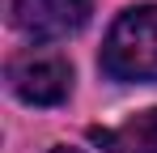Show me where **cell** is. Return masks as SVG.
<instances>
[{
  "mask_svg": "<svg viewBox=\"0 0 157 153\" xmlns=\"http://www.w3.org/2000/svg\"><path fill=\"white\" fill-rule=\"evenodd\" d=\"M98 64L110 81L153 85L157 81V4H136L115 17V26L106 30Z\"/></svg>",
  "mask_w": 157,
  "mask_h": 153,
  "instance_id": "6da1fadb",
  "label": "cell"
},
{
  "mask_svg": "<svg viewBox=\"0 0 157 153\" xmlns=\"http://www.w3.org/2000/svg\"><path fill=\"white\" fill-rule=\"evenodd\" d=\"M94 0H9V22L30 43H55L89 22Z\"/></svg>",
  "mask_w": 157,
  "mask_h": 153,
  "instance_id": "7a4b0ae2",
  "label": "cell"
},
{
  "mask_svg": "<svg viewBox=\"0 0 157 153\" xmlns=\"http://www.w3.org/2000/svg\"><path fill=\"white\" fill-rule=\"evenodd\" d=\"M9 89L30 106H59L72 89V68L64 55H21L9 64Z\"/></svg>",
  "mask_w": 157,
  "mask_h": 153,
  "instance_id": "3957f363",
  "label": "cell"
},
{
  "mask_svg": "<svg viewBox=\"0 0 157 153\" xmlns=\"http://www.w3.org/2000/svg\"><path fill=\"white\" fill-rule=\"evenodd\" d=\"M89 140L102 153H157V106L136 111L115 128H89Z\"/></svg>",
  "mask_w": 157,
  "mask_h": 153,
  "instance_id": "277c9868",
  "label": "cell"
},
{
  "mask_svg": "<svg viewBox=\"0 0 157 153\" xmlns=\"http://www.w3.org/2000/svg\"><path fill=\"white\" fill-rule=\"evenodd\" d=\"M51 153H81V149H72V145H55Z\"/></svg>",
  "mask_w": 157,
  "mask_h": 153,
  "instance_id": "5b68a950",
  "label": "cell"
}]
</instances>
